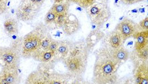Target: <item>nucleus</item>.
Here are the masks:
<instances>
[{"mask_svg": "<svg viewBox=\"0 0 148 84\" xmlns=\"http://www.w3.org/2000/svg\"><path fill=\"white\" fill-rule=\"evenodd\" d=\"M112 48L104 44L95 52V62L92 81L98 84H114L117 81V71L121 63L114 56Z\"/></svg>", "mask_w": 148, "mask_h": 84, "instance_id": "nucleus-1", "label": "nucleus"}, {"mask_svg": "<svg viewBox=\"0 0 148 84\" xmlns=\"http://www.w3.org/2000/svg\"><path fill=\"white\" fill-rule=\"evenodd\" d=\"M48 28L42 22L38 23L31 31L23 37L21 55L32 58L40 51L41 42L48 33Z\"/></svg>", "mask_w": 148, "mask_h": 84, "instance_id": "nucleus-2", "label": "nucleus"}, {"mask_svg": "<svg viewBox=\"0 0 148 84\" xmlns=\"http://www.w3.org/2000/svg\"><path fill=\"white\" fill-rule=\"evenodd\" d=\"M23 38L16 41L10 47H1L0 49V60L2 68L18 70L22 51Z\"/></svg>", "mask_w": 148, "mask_h": 84, "instance_id": "nucleus-3", "label": "nucleus"}, {"mask_svg": "<svg viewBox=\"0 0 148 84\" xmlns=\"http://www.w3.org/2000/svg\"><path fill=\"white\" fill-rule=\"evenodd\" d=\"M90 21L93 24L100 28L111 17V11L107 3L96 2L86 9Z\"/></svg>", "mask_w": 148, "mask_h": 84, "instance_id": "nucleus-4", "label": "nucleus"}, {"mask_svg": "<svg viewBox=\"0 0 148 84\" xmlns=\"http://www.w3.org/2000/svg\"><path fill=\"white\" fill-rule=\"evenodd\" d=\"M88 58L67 56L63 60L68 71L75 77H79L85 73Z\"/></svg>", "mask_w": 148, "mask_h": 84, "instance_id": "nucleus-5", "label": "nucleus"}, {"mask_svg": "<svg viewBox=\"0 0 148 84\" xmlns=\"http://www.w3.org/2000/svg\"><path fill=\"white\" fill-rule=\"evenodd\" d=\"M40 8L30 3H21L16 11V17L19 21H31L34 19Z\"/></svg>", "mask_w": 148, "mask_h": 84, "instance_id": "nucleus-6", "label": "nucleus"}, {"mask_svg": "<svg viewBox=\"0 0 148 84\" xmlns=\"http://www.w3.org/2000/svg\"><path fill=\"white\" fill-rule=\"evenodd\" d=\"M115 30L121 34L123 42L133 37L134 34L138 31V24L128 18H126L119 23Z\"/></svg>", "mask_w": 148, "mask_h": 84, "instance_id": "nucleus-7", "label": "nucleus"}, {"mask_svg": "<svg viewBox=\"0 0 148 84\" xmlns=\"http://www.w3.org/2000/svg\"><path fill=\"white\" fill-rule=\"evenodd\" d=\"M81 24L77 17L72 13H68L66 19L62 28L63 31L66 36H72L79 31Z\"/></svg>", "mask_w": 148, "mask_h": 84, "instance_id": "nucleus-8", "label": "nucleus"}, {"mask_svg": "<svg viewBox=\"0 0 148 84\" xmlns=\"http://www.w3.org/2000/svg\"><path fill=\"white\" fill-rule=\"evenodd\" d=\"M20 81L18 70L2 68L0 74V84H15Z\"/></svg>", "mask_w": 148, "mask_h": 84, "instance_id": "nucleus-9", "label": "nucleus"}, {"mask_svg": "<svg viewBox=\"0 0 148 84\" xmlns=\"http://www.w3.org/2000/svg\"><path fill=\"white\" fill-rule=\"evenodd\" d=\"M89 52L85 41L81 40L72 42L68 56L88 58Z\"/></svg>", "mask_w": 148, "mask_h": 84, "instance_id": "nucleus-10", "label": "nucleus"}, {"mask_svg": "<svg viewBox=\"0 0 148 84\" xmlns=\"http://www.w3.org/2000/svg\"><path fill=\"white\" fill-rule=\"evenodd\" d=\"M105 35V33L101 31L100 28H97L91 32L85 40L88 50H92L98 42L104 39Z\"/></svg>", "mask_w": 148, "mask_h": 84, "instance_id": "nucleus-11", "label": "nucleus"}, {"mask_svg": "<svg viewBox=\"0 0 148 84\" xmlns=\"http://www.w3.org/2000/svg\"><path fill=\"white\" fill-rule=\"evenodd\" d=\"M104 39V42H106L105 44L113 49L122 46L123 43L121 34L116 30L110 32L106 36L105 35Z\"/></svg>", "mask_w": 148, "mask_h": 84, "instance_id": "nucleus-12", "label": "nucleus"}, {"mask_svg": "<svg viewBox=\"0 0 148 84\" xmlns=\"http://www.w3.org/2000/svg\"><path fill=\"white\" fill-rule=\"evenodd\" d=\"M72 42L68 40H62L59 41V45L57 50L55 53L53 59H62L68 56Z\"/></svg>", "mask_w": 148, "mask_h": 84, "instance_id": "nucleus-13", "label": "nucleus"}, {"mask_svg": "<svg viewBox=\"0 0 148 84\" xmlns=\"http://www.w3.org/2000/svg\"><path fill=\"white\" fill-rule=\"evenodd\" d=\"M136 83L138 84H148V64L146 62L140 64L136 70L135 76Z\"/></svg>", "mask_w": 148, "mask_h": 84, "instance_id": "nucleus-14", "label": "nucleus"}, {"mask_svg": "<svg viewBox=\"0 0 148 84\" xmlns=\"http://www.w3.org/2000/svg\"><path fill=\"white\" fill-rule=\"evenodd\" d=\"M133 37L136 39V42L135 45L136 52L148 46V31H140L136 32Z\"/></svg>", "mask_w": 148, "mask_h": 84, "instance_id": "nucleus-15", "label": "nucleus"}, {"mask_svg": "<svg viewBox=\"0 0 148 84\" xmlns=\"http://www.w3.org/2000/svg\"><path fill=\"white\" fill-rule=\"evenodd\" d=\"M3 26L6 34L9 36H11L18 33V23L15 19H8L4 22Z\"/></svg>", "mask_w": 148, "mask_h": 84, "instance_id": "nucleus-16", "label": "nucleus"}, {"mask_svg": "<svg viewBox=\"0 0 148 84\" xmlns=\"http://www.w3.org/2000/svg\"><path fill=\"white\" fill-rule=\"evenodd\" d=\"M54 56L55 52L46 50L39 52L33 58L41 63H47L51 62Z\"/></svg>", "mask_w": 148, "mask_h": 84, "instance_id": "nucleus-17", "label": "nucleus"}, {"mask_svg": "<svg viewBox=\"0 0 148 84\" xmlns=\"http://www.w3.org/2000/svg\"><path fill=\"white\" fill-rule=\"evenodd\" d=\"M25 83L28 84H46V82L42 73L40 70H38L37 71L33 72L28 76Z\"/></svg>", "mask_w": 148, "mask_h": 84, "instance_id": "nucleus-18", "label": "nucleus"}, {"mask_svg": "<svg viewBox=\"0 0 148 84\" xmlns=\"http://www.w3.org/2000/svg\"><path fill=\"white\" fill-rule=\"evenodd\" d=\"M113 49V48H112ZM112 52L114 56L117 60L120 61L121 63H123L128 60L130 56V53L127 49L123 46L116 48L113 49Z\"/></svg>", "mask_w": 148, "mask_h": 84, "instance_id": "nucleus-19", "label": "nucleus"}, {"mask_svg": "<svg viewBox=\"0 0 148 84\" xmlns=\"http://www.w3.org/2000/svg\"><path fill=\"white\" fill-rule=\"evenodd\" d=\"M57 14L51 9L47 12L45 19L44 24L49 29H55V21L56 19Z\"/></svg>", "mask_w": 148, "mask_h": 84, "instance_id": "nucleus-20", "label": "nucleus"}, {"mask_svg": "<svg viewBox=\"0 0 148 84\" xmlns=\"http://www.w3.org/2000/svg\"><path fill=\"white\" fill-rule=\"evenodd\" d=\"M71 2L66 0L62 3L53 4L51 9L53 10L56 14H67L68 13V11L69 9Z\"/></svg>", "mask_w": 148, "mask_h": 84, "instance_id": "nucleus-21", "label": "nucleus"}, {"mask_svg": "<svg viewBox=\"0 0 148 84\" xmlns=\"http://www.w3.org/2000/svg\"><path fill=\"white\" fill-rule=\"evenodd\" d=\"M71 3H73L74 4L79 6V7L87 9L92 5L96 2V0H68Z\"/></svg>", "mask_w": 148, "mask_h": 84, "instance_id": "nucleus-22", "label": "nucleus"}, {"mask_svg": "<svg viewBox=\"0 0 148 84\" xmlns=\"http://www.w3.org/2000/svg\"><path fill=\"white\" fill-rule=\"evenodd\" d=\"M53 39L51 36V34L49 33V32L47 33V34L46 36V37L43 39L42 41L41 42V48L40 49V51L42 50H47L50 43L53 41Z\"/></svg>", "mask_w": 148, "mask_h": 84, "instance_id": "nucleus-23", "label": "nucleus"}, {"mask_svg": "<svg viewBox=\"0 0 148 84\" xmlns=\"http://www.w3.org/2000/svg\"><path fill=\"white\" fill-rule=\"evenodd\" d=\"M68 13L67 14H57L56 21H55V27L56 28H62L63 26L64 23L66 19Z\"/></svg>", "mask_w": 148, "mask_h": 84, "instance_id": "nucleus-24", "label": "nucleus"}, {"mask_svg": "<svg viewBox=\"0 0 148 84\" xmlns=\"http://www.w3.org/2000/svg\"><path fill=\"white\" fill-rule=\"evenodd\" d=\"M138 56L144 61H147L148 58V46H147L140 51L137 52Z\"/></svg>", "mask_w": 148, "mask_h": 84, "instance_id": "nucleus-25", "label": "nucleus"}, {"mask_svg": "<svg viewBox=\"0 0 148 84\" xmlns=\"http://www.w3.org/2000/svg\"><path fill=\"white\" fill-rule=\"evenodd\" d=\"M138 29L140 31H148V17L140 21L138 25Z\"/></svg>", "mask_w": 148, "mask_h": 84, "instance_id": "nucleus-26", "label": "nucleus"}, {"mask_svg": "<svg viewBox=\"0 0 148 84\" xmlns=\"http://www.w3.org/2000/svg\"><path fill=\"white\" fill-rule=\"evenodd\" d=\"M58 45H59V41L53 40L50 43V44L47 49V50L51 51V52L55 53L56 50H57V49L58 48Z\"/></svg>", "mask_w": 148, "mask_h": 84, "instance_id": "nucleus-27", "label": "nucleus"}, {"mask_svg": "<svg viewBox=\"0 0 148 84\" xmlns=\"http://www.w3.org/2000/svg\"><path fill=\"white\" fill-rule=\"evenodd\" d=\"M9 0H0V12L3 14L7 9V2Z\"/></svg>", "mask_w": 148, "mask_h": 84, "instance_id": "nucleus-28", "label": "nucleus"}, {"mask_svg": "<svg viewBox=\"0 0 148 84\" xmlns=\"http://www.w3.org/2000/svg\"><path fill=\"white\" fill-rule=\"evenodd\" d=\"M145 0H121V1L125 5H133L135 3H137L138 2L144 1Z\"/></svg>", "mask_w": 148, "mask_h": 84, "instance_id": "nucleus-29", "label": "nucleus"}, {"mask_svg": "<svg viewBox=\"0 0 148 84\" xmlns=\"http://www.w3.org/2000/svg\"><path fill=\"white\" fill-rule=\"evenodd\" d=\"M66 0H53V4H57V3H62Z\"/></svg>", "mask_w": 148, "mask_h": 84, "instance_id": "nucleus-30", "label": "nucleus"}, {"mask_svg": "<svg viewBox=\"0 0 148 84\" xmlns=\"http://www.w3.org/2000/svg\"><path fill=\"white\" fill-rule=\"evenodd\" d=\"M109 0H96V2H100V3H107Z\"/></svg>", "mask_w": 148, "mask_h": 84, "instance_id": "nucleus-31", "label": "nucleus"}]
</instances>
